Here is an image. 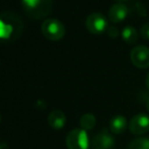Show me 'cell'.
I'll return each instance as SVG.
<instances>
[{
	"label": "cell",
	"instance_id": "cell-1",
	"mask_svg": "<svg viewBox=\"0 0 149 149\" xmlns=\"http://www.w3.org/2000/svg\"><path fill=\"white\" fill-rule=\"evenodd\" d=\"M22 31L20 20L15 15L4 13L0 15V38L3 40H15Z\"/></svg>",
	"mask_w": 149,
	"mask_h": 149
},
{
	"label": "cell",
	"instance_id": "cell-2",
	"mask_svg": "<svg viewBox=\"0 0 149 149\" xmlns=\"http://www.w3.org/2000/svg\"><path fill=\"white\" fill-rule=\"evenodd\" d=\"M53 0H22L26 12L33 18H42L50 13Z\"/></svg>",
	"mask_w": 149,
	"mask_h": 149
},
{
	"label": "cell",
	"instance_id": "cell-3",
	"mask_svg": "<svg viewBox=\"0 0 149 149\" xmlns=\"http://www.w3.org/2000/svg\"><path fill=\"white\" fill-rule=\"evenodd\" d=\"M66 146L68 149H89L87 131L81 128L71 130L66 137Z\"/></svg>",
	"mask_w": 149,
	"mask_h": 149
},
{
	"label": "cell",
	"instance_id": "cell-4",
	"mask_svg": "<svg viewBox=\"0 0 149 149\" xmlns=\"http://www.w3.org/2000/svg\"><path fill=\"white\" fill-rule=\"evenodd\" d=\"M65 26L60 20L48 18L42 24V33L50 41H59L65 36Z\"/></svg>",
	"mask_w": 149,
	"mask_h": 149
},
{
	"label": "cell",
	"instance_id": "cell-5",
	"mask_svg": "<svg viewBox=\"0 0 149 149\" xmlns=\"http://www.w3.org/2000/svg\"><path fill=\"white\" fill-rule=\"evenodd\" d=\"M85 26L89 33L93 35H100L107 31L109 28L108 19L100 12H92L86 18Z\"/></svg>",
	"mask_w": 149,
	"mask_h": 149
},
{
	"label": "cell",
	"instance_id": "cell-6",
	"mask_svg": "<svg viewBox=\"0 0 149 149\" xmlns=\"http://www.w3.org/2000/svg\"><path fill=\"white\" fill-rule=\"evenodd\" d=\"M130 59L134 66L140 69H146L149 67V48L140 45L134 47L130 52Z\"/></svg>",
	"mask_w": 149,
	"mask_h": 149
},
{
	"label": "cell",
	"instance_id": "cell-7",
	"mask_svg": "<svg viewBox=\"0 0 149 149\" xmlns=\"http://www.w3.org/2000/svg\"><path fill=\"white\" fill-rule=\"evenodd\" d=\"M129 131L133 135H144L149 131V117L146 114H137L130 120L128 124Z\"/></svg>",
	"mask_w": 149,
	"mask_h": 149
},
{
	"label": "cell",
	"instance_id": "cell-8",
	"mask_svg": "<svg viewBox=\"0 0 149 149\" xmlns=\"http://www.w3.org/2000/svg\"><path fill=\"white\" fill-rule=\"evenodd\" d=\"M115 145L114 137L110 133L102 131L96 134L91 142L92 149H112Z\"/></svg>",
	"mask_w": 149,
	"mask_h": 149
},
{
	"label": "cell",
	"instance_id": "cell-9",
	"mask_svg": "<svg viewBox=\"0 0 149 149\" xmlns=\"http://www.w3.org/2000/svg\"><path fill=\"white\" fill-rule=\"evenodd\" d=\"M129 14V8L123 3H116L111 6L109 10V19L114 24H120L127 18Z\"/></svg>",
	"mask_w": 149,
	"mask_h": 149
},
{
	"label": "cell",
	"instance_id": "cell-10",
	"mask_svg": "<svg viewBox=\"0 0 149 149\" xmlns=\"http://www.w3.org/2000/svg\"><path fill=\"white\" fill-rule=\"evenodd\" d=\"M48 123L53 129L60 130L66 124V116L60 110L52 111L49 114V116H48Z\"/></svg>",
	"mask_w": 149,
	"mask_h": 149
},
{
	"label": "cell",
	"instance_id": "cell-11",
	"mask_svg": "<svg viewBox=\"0 0 149 149\" xmlns=\"http://www.w3.org/2000/svg\"><path fill=\"white\" fill-rule=\"evenodd\" d=\"M109 126H110V130L112 133L119 135V134H122L125 132L126 128L128 126L127 119L123 115H116V116H114L111 119Z\"/></svg>",
	"mask_w": 149,
	"mask_h": 149
},
{
	"label": "cell",
	"instance_id": "cell-12",
	"mask_svg": "<svg viewBox=\"0 0 149 149\" xmlns=\"http://www.w3.org/2000/svg\"><path fill=\"white\" fill-rule=\"evenodd\" d=\"M122 39L128 44H135L138 41V31L134 26H127L121 31Z\"/></svg>",
	"mask_w": 149,
	"mask_h": 149
},
{
	"label": "cell",
	"instance_id": "cell-13",
	"mask_svg": "<svg viewBox=\"0 0 149 149\" xmlns=\"http://www.w3.org/2000/svg\"><path fill=\"white\" fill-rule=\"evenodd\" d=\"M96 120L95 117L92 114H84L83 116H81L80 120H79V124H80L81 129L85 130V131H89V130L93 129L95 126Z\"/></svg>",
	"mask_w": 149,
	"mask_h": 149
},
{
	"label": "cell",
	"instance_id": "cell-14",
	"mask_svg": "<svg viewBox=\"0 0 149 149\" xmlns=\"http://www.w3.org/2000/svg\"><path fill=\"white\" fill-rule=\"evenodd\" d=\"M128 149H149V138L139 137L132 140Z\"/></svg>",
	"mask_w": 149,
	"mask_h": 149
},
{
	"label": "cell",
	"instance_id": "cell-15",
	"mask_svg": "<svg viewBox=\"0 0 149 149\" xmlns=\"http://www.w3.org/2000/svg\"><path fill=\"white\" fill-rule=\"evenodd\" d=\"M140 35L144 40H149V22H146L140 29Z\"/></svg>",
	"mask_w": 149,
	"mask_h": 149
},
{
	"label": "cell",
	"instance_id": "cell-16",
	"mask_svg": "<svg viewBox=\"0 0 149 149\" xmlns=\"http://www.w3.org/2000/svg\"><path fill=\"white\" fill-rule=\"evenodd\" d=\"M107 33H108V36L111 38V39H116L117 37H119L120 35V31L116 26H109L108 30H107Z\"/></svg>",
	"mask_w": 149,
	"mask_h": 149
},
{
	"label": "cell",
	"instance_id": "cell-17",
	"mask_svg": "<svg viewBox=\"0 0 149 149\" xmlns=\"http://www.w3.org/2000/svg\"><path fill=\"white\" fill-rule=\"evenodd\" d=\"M145 83H146V87H147V89L149 90V73L147 74V76H146V80H145Z\"/></svg>",
	"mask_w": 149,
	"mask_h": 149
},
{
	"label": "cell",
	"instance_id": "cell-18",
	"mask_svg": "<svg viewBox=\"0 0 149 149\" xmlns=\"http://www.w3.org/2000/svg\"><path fill=\"white\" fill-rule=\"evenodd\" d=\"M146 109H147V111H148V113H149V98L147 100H146Z\"/></svg>",
	"mask_w": 149,
	"mask_h": 149
},
{
	"label": "cell",
	"instance_id": "cell-19",
	"mask_svg": "<svg viewBox=\"0 0 149 149\" xmlns=\"http://www.w3.org/2000/svg\"><path fill=\"white\" fill-rule=\"evenodd\" d=\"M117 1H120V2H123V1H128V0H117Z\"/></svg>",
	"mask_w": 149,
	"mask_h": 149
},
{
	"label": "cell",
	"instance_id": "cell-20",
	"mask_svg": "<svg viewBox=\"0 0 149 149\" xmlns=\"http://www.w3.org/2000/svg\"><path fill=\"white\" fill-rule=\"evenodd\" d=\"M0 121H1V118H0Z\"/></svg>",
	"mask_w": 149,
	"mask_h": 149
}]
</instances>
